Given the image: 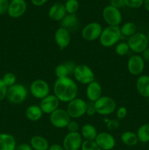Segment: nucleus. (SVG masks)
<instances>
[{
  "mask_svg": "<svg viewBox=\"0 0 149 150\" xmlns=\"http://www.w3.org/2000/svg\"><path fill=\"white\" fill-rule=\"evenodd\" d=\"M53 92L60 102L67 103L77 98L78 86L76 81L70 77L56 79L53 86Z\"/></svg>",
  "mask_w": 149,
  "mask_h": 150,
  "instance_id": "obj_1",
  "label": "nucleus"
},
{
  "mask_svg": "<svg viewBox=\"0 0 149 150\" xmlns=\"http://www.w3.org/2000/svg\"><path fill=\"white\" fill-rule=\"evenodd\" d=\"M121 38L122 35L120 26H108L103 29L99 40L102 46L105 48H111L120 42Z\"/></svg>",
  "mask_w": 149,
  "mask_h": 150,
  "instance_id": "obj_2",
  "label": "nucleus"
},
{
  "mask_svg": "<svg viewBox=\"0 0 149 150\" xmlns=\"http://www.w3.org/2000/svg\"><path fill=\"white\" fill-rule=\"evenodd\" d=\"M28 94L29 92L26 86L21 83H15L7 88L6 98L10 103L18 105L26 100Z\"/></svg>",
  "mask_w": 149,
  "mask_h": 150,
  "instance_id": "obj_3",
  "label": "nucleus"
},
{
  "mask_svg": "<svg viewBox=\"0 0 149 150\" xmlns=\"http://www.w3.org/2000/svg\"><path fill=\"white\" fill-rule=\"evenodd\" d=\"M93 103L96 114L105 117L111 115L116 111V102L110 96H102Z\"/></svg>",
  "mask_w": 149,
  "mask_h": 150,
  "instance_id": "obj_4",
  "label": "nucleus"
},
{
  "mask_svg": "<svg viewBox=\"0 0 149 150\" xmlns=\"http://www.w3.org/2000/svg\"><path fill=\"white\" fill-rule=\"evenodd\" d=\"M87 106L88 103L85 100L76 98L67 103L66 111L72 120H76L86 115Z\"/></svg>",
  "mask_w": 149,
  "mask_h": 150,
  "instance_id": "obj_5",
  "label": "nucleus"
},
{
  "mask_svg": "<svg viewBox=\"0 0 149 150\" xmlns=\"http://www.w3.org/2000/svg\"><path fill=\"white\" fill-rule=\"evenodd\" d=\"M72 76L77 83L83 85H88L95 81V75L92 69L84 64H77Z\"/></svg>",
  "mask_w": 149,
  "mask_h": 150,
  "instance_id": "obj_6",
  "label": "nucleus"
},
{
  "mask_svg": "<svg viewBox=\"0 0 149 150\" xmlns=\"http://www.w3.org/2000/svg\"><path fill=\"white\" fill-rule=\"evenodd\" d=\"M130 51L135 54H142L148 47L149 42L147 35L142 32H137L129 38L127 40Z\"/></svg>",
  "mask_w": 149,
  "mask_h": 150,
  "instance_id": "obj_7",
  "label": "nucleus"
},
{
  "mask_svg": "<svg viewBox=\"0 0 149 150\" xmlns=\"http://www.w3.org/2000/svg\"><path fill=\"white\" fill-rule=\"evenodd\" d=\"M29 93L32 97L41 100L50 95L51 87L46 81L38 79L31 83L29 86Z\"/></svg>",
  "mask_w": 149,
  "mask_h": 150,
  "instance_id": "obj_8",
  "label": "nucleus"
},
{
  "mask_svg": "<svg viewBox=\"0 0 149 150\" xmlns=\"http://www.w3.org/2000/svg\"><path fill=\"white\" fill-rule=\"evenodd\" d=\"M102 18L108 26H119L123 20L121 10L110 4L102 10Z\"/></svg>",
  "mask_w": 149,
  "mask_h": 150,
  "instance_id": "obj_9",
  "label": "nucleus"
},
{
  "mask_svg": "<svg viewBox=\"0 0 149 150\" xmlns=\"http://www.w3.org/2000/svg\"><path fill=\"white\" fill-rule=\"evenodd\" d=\"M72 119L64 108H58L49 115V121L54 127L58 129L66 128Z\"/></svg>",
  "mask_w": 149,
  "mask_h": 150,
  "instance_id": "obj_10",
  "label": "nucleus"
},
{
  "mask_svg": "<svg viewBox=\"0 0 149 150\" xmlns=\"http://www.w3.org/2000/svg\"><path fill=\"white\" fill-rule=\"evenodd\" d=\"M103 28L98 22H90L87 23L81 30L83 39L88 42H92L99 39Z\"/></svg>",
  "mask_w": 149,
  "mask_h": 150,
  "instance_id": "obj_11",
  "label": "nucleus"
},
{
  "mask_svg": "<svg viewBox=\"0 0 149 150\" xmlns=\"http://www.w3.org/2000/svg\"><path fill=\"white\" fill-rule=\"evenodd\" d=\"M83 142V137L80 132H68L63 139L62 146L65 150H79Z\"/></svg>",
  "mask_w": 149,
  "mask_h": 150,
  "instance_id": "obj_12",
  "label": "nucleus"
},
{
  "mask_svg": "<svg viewBox=\"0 0 149 150\" xmlns=\"http://www.w3.org/2000/svg\"><path fill=\"white\" fill-rule=\"evenodd\" d=\"M127 66L130 74L134 76H140L144 71L145 60L142 56L134 54L129 58Z\"/></svg>",
  "mask_w": 149,
  "mask_h": 150,
  "instance_id": "obj_13",
  "label": "nucleus"
},
{
  "mask_svg": "<svg viewBox=\"0 0 149 150\" xmlns=\"http://www.w3.org/2000/svg\"><path fill=\"white\" fill-rule=\"evenodd\" d=\"M59 100L53 94H50L49 95L41 100L39 105L43 114L50 115L59 108Z\"/></svg>",
  "mask_w": 149,
  "mask_h": 150,
  "instance_id": "obj_14",
  "label": "nucleus"
},
{
  "mask_svg": "<svg viewBox=\"0 0 149 150\" xmlns=\"http://www.w3.org/2000/svg\"><path fill=\"white\" fill-rule=\"evenodd\" d=\"M27 10V4L25 0H12L10 1L7 14L12 18H18L24 15Z\"/></svg>",
  "mask_w": 149,
  "mask_h": 150,
  "instance_id": "obj_15",
  "label": "nucleus"
},
{
  "mask_svg": "<svg viewBox=\"0 0 149 150\" xmlns=\"http://www.w3.org/2000/svg\"><path fill=\"white\" fill-rule=\"evenodd\" d=\"M94 141L102 150H112L116 144L114 136L108 132L99 133Z\"/></svg>",
  "mask_w": 149,
  "mask_h": 150,
  "instance_id": "obj_16",
  "label": "nucleus"
},
{
  "mask_svg": "<svg viewBox=\"0 0 149 150\" xmlns=\"http://www.w3.org/2000/svg\"><path fill=\"white\" fill-rule=\"evenodd\" d=\"M54 40L60 49H65L70 45L71 42L70 32L64 28L59 27L56 30L54 33Z\"/></svg>",
  "mask_w": 149,
  "mask_h": 150,
  "instance_id": "obj_17",
  "label": "nucleus"
},
{
  "mask_svg": "<svg viewBox=\"0 0 149 150\" xmlns=\"http://www.w3.org/2000/svg\"><path fill=\"white\" fill-rule=\"evenodd\" d=\"M76 65L77 64H75V63L72 61L66 62L58 64L54 70L56 79L70 77V76L73 75Z\"/></svg>",
  "mask_w": 149,
  "mask_h": 150,
  "instance_id": "obj_18",
  "label": "nucleus"
},
{
  "mask_svg": "<svg viewBox=\"0 0 149 150\" xmlns=\"http://www.w3.org/2000/svg\"><path fill=\"white\" fill-rule=\"evenodd\" d=\"M64 4L61 2H56L51 6L48 10V17L53 21H61L67 15Z\"/></svg>",
  "mask_w": 149,
  "mask_h": 150,
  "instance_id": "obj_19",
  "label": "nucleus"
},
{
  "mask_svg": "<svg viewBox=\"0 0 149 150\" xmlns=\"http://www.w3.org/2000/svg\"><path fill=\"white\" fill-rule=\"evenodd\" d=\"M102 89L100 83L98 81H93V82L87 85L86 89V95L90 103H94L102 96Z\"/></svg>",
  "mask_w": 149,
  "mask_h": 150,
  "instance_id": "obj_20",
  "label": "nucleus"
},
{
  "mask_svg": "<svg viewBox=\"0 0 149 150\" xmlns=\"http://www.w3.org/2000/svg\"><path fill=\"white\" fill-rule=\"evenodd\" d=\"M80 21L76 14H67L60 21V27L67 29L71 33L79 29Z\"/></svg>",
  "mask_w": 149,
  "mask_h": 150,
  "instance_id": "obj_21",
  "label": "nucleus"
},
{
  "mask_svg": "<svg viewBox=\"0 0 149 150\" xmlns=\"http://www.w3.org/2000/svg\"><path fill=\"white\" fill-rule=\"evenodd\" d=\"M136 89L140 96L149 98V76L141 75L139 76L136 81Z\"/></svg>",
  "mask_w": 149,
  "mask_h": 150,
  "instance_id": "obj_22",
  "label": "nucleus"
},
{
  "mask_svg": "<svg viewBox=\"0 0 149 150\" xmlns=\"http://www.w3.org/2000/svg\"><path fill=\"white\" fill-rule=\"evenodd\" d=\"M17 142L13 135L0 133V150H15Z\"/></svg>",
  "mask_w": 149,
  "mask_h": 150,
  "instance_id": "obj_23",
  "label": "nucleus"
},
{
  "mask_svg": "<svg viewBox=\"0 0 149 150\" xmlns=\"http://www.w3.org/2000/svg\"><path fill=\"white\" fill-rule=\"evenodd\" d=\"M43 112L39 105H30L25 111V117L31 122H37L42 117Z\"/></svg>",
  "mask_w": 149,
  "mask_h": 150,
  "instance_id": "obj_24",
  "label": "nucleus"
},
{
  "mask_svg": "<svg viewBox=\"0 0 149 150\" xmlns=\"http://www.w3.org/2000/svg\"><path fill=\"white\" fill-rule=\"evenodd\" d=\"M29 144L33 150H48L49 142L45 137L39 135H36L31 138Z\"/></svg>",
  "mask_w": 149,
  "mask_h": 150,
  "instance_id": "obj_25",
  "label": "nucleus"
},
{
  "mask_svg": "<svg viewBox=\"0 0 149 150\" xmlns=\"http://www.w3.org/2000/svg\"><path fill=\"white\" fill-rule=\"evenodd\" d=\"M80 134L83 139L87 141H94L98 135V132L95 126L91 124H85L80 128Z\"/></svg>",
  "mask_w": 149,
  "mask_h": 150,
  "instance_id": "obj_26",
  "label": "nucleus"
},
{
  "mask_svg": "<svg viewBox=\"0 0 149 150\" xmlns=\"http://www.w3.org/2000/svg\"><path fill=\"white\" fill-rule=\"evenodd\" d=\"M121 140L122 143L127 146H134L139 142L137 133L130 130L123 132L121 136Z\"/></svg>",
  "mask_w": 149,
  "mask_h": 150,
  "instance_id": "obj_27",
  "label": "nucleus"
},
{
  "mask_svg": "<svg viewBox=\"0 0 149 150\" xmlns=\"http://www.w3.org/2000/svg\"><path fill=\"white\" fill-rule=\"evenodd\" d=\"M120 30L122 36L130 38L133 35L137 33V26L133 22H126L120 27Z\"/></svg>",
  "mask_w": 149,
  "mask_h": 150,
  "instance_id": "obj_28",
  "label": "nucleus"
},
{
  "mask_svg": "<svg viewBox=\"0 0 149 150\" xmlns=\"http://www.w3.org/2000/svg\"><path fill=\"white\" fill-rule=\"evenodd\" d=\"M137 137L140 142L148 143L149 142V123L142 125L137 131Z\"/></svg>",
  "mask_w": 149,
  "mask_h": 150,
  "instance_id": "obj_29",
  "label": "nucleus"
},
{
  "mask_svg": "<svg viewBox=\"0 0 149 150\" xmlns=\"http://www.w3.org/2000/svg\"><path fill=\"white\" fill-rule=\"evenodd\" d=\"M64 7L67 14H76L80 8V3L78 0H67Z\"/></svg>",
  "mask_w": 149,
  "mask_h": 150,
  "instance_id": "obj_30",
  "label": "nucleus"
},
{
  "mask_svg": "<svg viewBox=\"0 0 149 150\" xmlns=\"http://www.w3.org/2000/svg\"><path fill=\"white\" fill-rule=\"evenodd\" d=\"M130 49L129 47L127 42H118L116 45H115V51L117 55L120 57H124L127 55L129 52Z\"/></svg>",
  "mask_w": 149,
  "mask_h": 150,
  "instance_id": "obj_31",
  "label": "nucleus"
},
{
  "mask_svg": "<svg viewBox=\"0 0 149 150\" xmlns=\"http://www.w3.org/2000/svg\"><path fill=\"white\" fill-rule=\"evenodd\" d=\"M1 80H2V81L4 82V83L7 88L17 83H16V81H17V77L13 73H5L2 76V78H1Z\"/></svg>",
  "mask_w": 149,
  "mask_h": 150,
  "instance_id": "obj_32",
  "label": "nucleus"
},
{
  "mask_svg": "<svg viewBox=\"0 0 149 150\" xmlns=\"http://www.w3.org/2000/svg\"><path fill=\"white\" fill-rule=\"evenodd\" d=\"M103 121L106 125L108 130H116L120 126V123L118 120H112V119H109L108 117H105L103 119Z\"/></svg>",
  "mask_w": 149,
  "mask_h": 150,
  "instance_id": "obj_33",
  "label": "nucleus"
},
{
  "mask_svg": "<svg viewBox=\"0 0 149 150\" xmlns=\"http://www.w3.org/2000/svg\"><path fill=\"white\" fill-rule=\"evenodd\" d=\"M80 150H102L98 146L95 141H83Z\"/></svg>",
  "mask_w": 149,
  "mask_h": 150,
  "instance_id": "obj_34",
  "label": "nucleus"
},
{
  "mask_svg": "<svg viewBox=\"0 0 149 150\" xmlns=\"http://www.w3.org/2000/svg\"><path fill=\"white\" fill-rule=\"evenodd\" d=\"M125 6L131 9H137L143 6L144 0H124Z\"/></svg>",
  "mask_w": 149,
  "mask_h": 150,
  "instance_id": "obj_35",
  "label": "nucleus"
},
{
  "mask_svg": "<svg viewBox=\"0 0 149 150\" xmlns=\"http://www.w3.org/2000/svg\"><path fill=\"white\" fill-rule=\"evenodd\" d=\"M68 132L70 133H73V132H79L80 130V125H79L78 122L74 120H71L69 122L68 125L66 127Z\"/></svg>",
  "mask_w": 149,
  "mask_h": 150,
  "instance_id": "obj_36",
  "label": "nucleus"
},
{
  "mask_svg": "<svg viewBox=\"0 0 149 150\" xmlns=\"http://www.w3.org/2000/svg\"><path fill=\"white\" fill-rule=\"evenodd\" d=\"M128 114V110L125 106H121L116 109L115 111V114L118 120H124L126 118Z\"/></svg>",
  "mask_w": 149,
  "mask_h": 150,
  "instance_id": "obj_37",
  "label": "nucleus"
},
{
  "mask_svg": "<svg viewBox=\"0 0 149 150\" xmlns=\"http://www.w3.org/2000/svg\"><path fill=\"white\" fill-rule=\"evenodd\" d=\"M7 87L5 86L1 79H0V102L4 100L7 96Z\"/></svg>",
  "mask_w": 149,
  "mask_h": 150,
  "instance_id": "obj_38",
  "label": "nucleus"
},
{
  "mask_svg": "<svg viewBox=\"0 0 149 150\" xmlns=\"http://www.w3.org/2000/svg\"><path fill=\"white\" fill-rule=\"evenodd\" d=\"M10 1L9 0H0V15L7 13Z\"/></svg>",
  "mask_w": 149,
  "mask_h": 150,
  "instance_id": "obj_39",
  "label": "nucleus"
},
{
  "mask_svg": "<svg viewBox=\"0 0 149 150\" xmlns=\"http://www.w3.org/2000/svg\"><path fill=\"white\" fill-rule=\"evenodd\" d=\"M110 5L120 10L125 6V1L124 0H110Z\"/></svg>",
  "mask_w": 149,
  "mask_h": 150,
  "instance_id": "obj_40",
  "label": "nucleus"
},
{
  "mask_svg": "<svg viewBox=\"0 0 149 150\" xmlns=\"http://www.w3.org/2000/svg\"><path fill=\"white\" fill-rule=\"evenodd\" d=\"M96 114V109H95L94 105H93V103H88V106L87 109H86V115H87L88 117H93V116H94Z\"/></svg>",
  "mask_w": 149,
  "mask_h": 150,
  "instance_id": "obj_41",
  "label": "nucleus"
},
{
  "mask_svg": "<svg viewBox=\"0 0 149 150\" xmlns=\"http://www.w3.org/2000/svg\"><path fill=\"white\" fill-rule=\"evenodd\" d=\"M15 150H33V149L29 144L22 143L16 146Z\"/></svg>",
  "mask_w": 149,
  "mask_h": 150,
  "instance_id": "obj_42",
  "label": "nucleus"
},
{
  "mask_svg": "<svg viewBox=\"0 0 149 150\" xmlns=\"http://www.w3.org/2000/svg\"><path fill=\"white\" fill-rule=\"evenodd\" d=\"M32 4L36 7H41L44 5L48 0H30Z\"/></svg>",
  "mask_w": 149,
  "mask_h": 150,
  "instance_id": "obj_43",
  "label": "nucleus"
},
{
  "mask_svg": "<svg viewBox=\"0 0 149 150\" xmlns=\"http://www.w3.org/2000/svg\"><path fill=\"white\" fill-rule=\"evenodd\" d=\"M48 150H65L63 147L62 145L58 144H53L50 145Z\"/></svg>",
  "mask_w": 149,
  "mask_h": 150,
  "instance_id": "obj_44",
  "label": "nucleus"
},
{
  "mask_svg": "<svg viewBox=\"0 0 149 150\" xmlns=\"http://www.w3.org/2000/svg\"><path fill=\"white\" fill-rule=\"evenodd\" d=\"M142 57L145 61L149 62V47H148L143 53H142Z\"/></svg>",
  "mask_w": 149,
  "mask_h": 150,
  "instance_id": "obj_45",
  "label": "nucleus"
},
{
  "mask_svg": "<svg viewBox=\"0 0 149 150\" xmlns=\"http://www.w3.org/2000/svg\"><path fill=\"white\" fill-rule=\"evenodd\" d=\"M143 6H144L145 9L148 12H149V0H144Z\"/></svg>",
  "mask_w": 149,
  "mask_h": 150,
  "instance_id": "obj_46",
  "label": "nucleus"
},
{
  "mask_svg": "<svg viewBox=\"0 0 149 150\" xmlns=\"http://www.w3.org/2000/svg\"><path fill=\"white\" fill-rule=\"evenodd\" d=\"M147 37H148V42H149V32H148V34Z\"/></svg>",
  "mask_w": 149,
  "mask_h": 150,
  "instance_id": "obj_47",
  "label": "nucleus"
},
{
  "mask_svg": "<svg viewBox=\"0 0 149 150\" xmlns=\"http://www.w3.org/2000/svg\"><path fill=\"white\" fill-rule=\"evenodd\" d=\"M148 150H149V145H148Z\"/></svg>",
  "mask_w": 149,
  "mask_h": 150,
  "instance_id": "obj_48",
  "label": "nucleus"
}]
</instances>
